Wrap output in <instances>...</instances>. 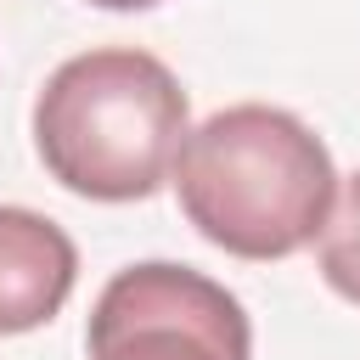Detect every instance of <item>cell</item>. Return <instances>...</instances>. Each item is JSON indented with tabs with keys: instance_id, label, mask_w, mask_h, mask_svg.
I'll return each mask as SVG.
<instances>
[{
	"instance_id": "cell-1",
	"label": "cell",
	"mask_w": 360,
	"mask_h": 360,
	"mask_svg": "<svg viewBox=\"0 0 360 360\" xmlns=\"http://www.w3.org/2000/svg\"><path fill=\"white\" fill-rule=\"evenodd\" d=\"M169 174L186 219L236 259H287L309 248L338 197L326 141L298 112L264 101L219 107L186 129Z\"/></svg>"
},
{
	"instance_id": "cell-4",
	"label": "cell",
	"mask_w": 360,
	"mask_h": 360,
	"mask_svg": "<svg viewBox=\"0 0 360 360\" xmlns=\"http://www.w3.org/2000/svg\"><path fill=\"white\" fill-rule=\"evenodd\" d=\"M79 276L73 236L17 202H0V338L45 326Z\"/></svg>"
},
{
	"instance_id": "cell-5",
	"label": "cell",
	"mask_w": 360,
	"mask_h": 360,
	"mask_svg": "<svg viewBox=\"0 0 360 360\" xmlns=\"http://www.w3.org/2000/svg\"><path fill=\"white\" fill-rule=\"evenodd\" d=\"M315 242H321V248H315L321 281H326L338 298L360 304V174L343 180V191L332 197V214H326V225H321Z\"/></svg>"
},
{
	"instance_id": "cell-2",
	"label": "cell",
	"mask_w": 360,
	"mask_h": 360,
	"mask_svg": "<svg viewBox=\"0 0 360 360\" xmlns=\"http://www.w3.org/2000/svg\"><path fill=\"white\" fill-rule=\"evenodd\" d=\"M186 90L152 51L101 45L68 56L34 101V146L51 180L90 202L152 197L186 141Z\"/></svg>"
},
{
	"instance_id": "cell-6",
	"label": "cell",
	"mask_w": 360,
	"mask_h": 360,
	"mask_svg": "<svg viewBox=\"0 0 360 360\" xmlns=\"http://www.w3.org/2000/svg\"><path fill=\"white\" fill-rule=\"evenodd\" d=\"M90 6H107V11H146V6H158V0H90Z\"/></svg>"
},
{
	"instance_id": "cell-3",
	"label": "cell",
	"mask_w": 360,
	"mask_h": 360,
	"mask_svg": "<svg viewBox=\"0 0 360 360\" xmlns=\"http://www.w3.org/2000/svg\"><path fill=\"white\" fill-rule=\"evenodd\" d=\"M84 343L90 360H248L253 326L214 276L146 259L101 287Z\"/></svg>"
}]
</instances>
